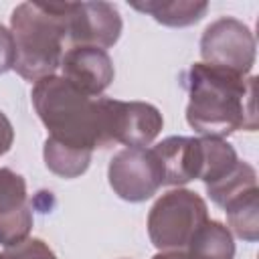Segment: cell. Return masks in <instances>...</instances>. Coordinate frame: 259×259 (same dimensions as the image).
Masks as SVG:
<instances>
[{
	"instance_id": "9a60e30c",
	"label": "cell",
	"mask_w": 259,
	"mask_h": 259,
	"mask_svg": "<svg viewBox=\"0 0 259 259\" xmlns=\"http://www.w3.org/2000/svg\"><path fill=\"white\" fill-rule=\"evenodd\" d=\"M91 156H93L91 150L73 148L53 138H47L42 144L45 166L61 178H79L81 174H85L91 164Z\"/></svg>"
},
{
	"instance_id": "d6986e66",
	"label": "cell",
	"mask_w": 259,
	"mask_h": 259,
	"mask_svg": "<svg viewBox=\"0 0 259 259\" xmlns=\"http://www.w3.org/2000/svg\"><path fill=\"white\" fill-rule=\"evenodd\" d=\"M14 67V38L10 28L0 24V75Z\"/></svg>"
},
{
	"instance_id": "4fadbf2b",
	"label": "cell",
	"mask_w": 259,
	"mask_h": 259,
	"mask_svg": "<svg viewBox=\"0 0 259 259\" xmlns=\"http://www.w3.org/2000/svg\"><path fill=\"white\" fill-rule=\"evenodd\" d=\"M192 259H233L235 239L229 227L219 221H206L186 245Z\"/></svg>"
},
{
	"instance_id": "ac0fdd59",
	"label": "cell",
	"mask_w": 259,
	"mask_h": 259,
	"mask_svg": "<svg viewBox=\"0 0 259 259\" xmlns=\"http://www.w3.org/2000/svg\"><path fill=\"white\" fill-rule=\"evenodd\" d=\"M2 255L4 259H57L53 249L42 239H34V237H28L18 245L8 247Z\"/></svg>"
},
{
	"instance_id": "44dd1931",
	"label": "cell",
	"mask_w": 259,
	"mask_h": 259,
	"mask_svg": "<svg viewBox=\"0 0 259 259\" xmlns=\"http://www.w3.org/2000/svg\"><path fill=\"white\" fill-rule=\"evenodd\" d=\"M152 259H192L186 249H172V251H158Z\"/></svg>"
},
{
	"instance_id": "ba28073f",
	"label": "cell",
	"mask_w": 259,
	"mask_h": 259,
	"mask_svg": "<svg viewBox=\"0 0 259 259\" xmlns=\"http://www.w3.org/2000/svg\"><path fill=\"white\" fill-rule=\"evenodd\" d=\"M67 38L73 47L109 49L121 36V14L109 2H63Z\"/></svg>"
},
{
	"instance_id": "9c48e42d",
	"label": "cell",
	"mask_w": 259,
	"mask_h": 259,
	"mask_svg": "<svg viewBox=\"0 0 259 259\" xmlns=\"http://www.w3.org/2000/svg\"><path fill=\"white\" fill-rule=\"evenodd\" d=\"M32 231V208L26 180L10 168H0V245L14 247Z\"/></svg>"
},
{
	"instance_id": "2e32d148",
	"label": "cell",
	"mask_w": 259,
	"mask_h": 259,
	"mask_svg": "<svg viewBox=\"0 0 259 259\" xmlns=\"http://www.w3.org/2000/svg\"><path fill=\"white\" fill-rule=\"evenodd\" d=\"M200 148H202V164H200L198 180H202L204 186H210L223 180L239 164V156L235 148L223 138L200 136Z\"/></svg>"
},
{
	"instance_id": "7c38bea8",
	"label": "cell",
	"mask_w": 259,
	"mask_h": 259,
	"mask_svg": "<svg viewBox=\"0 0 259 259\" xmlns=\"http://www.w3.org/2000/svg\"><path fill=\"white\" fill-rule=\"evenodd\" d=\"M130 6L138 12L150 14L156 22L172 28L196 24L208 10V4L200 0H150L130 2Z\"/></svg>"
},
{
	"instance_id": "8992f818",
	"label": "cell",
	"mask_w": 259,
	"mask_h": 259,
	"mask_svg": "<svg viewBox=\"0 0 259 259\" xmlns=\"http://www.w3.org/2000/svg\"><path fill=\"white\" fill-rule=\"evenodd\" d=\"M107 180L121 200L144 202L164 186V172L152 148H123L109 160Z\"/></svg>"
},
{
	"instance_id": "ffe728a7",
	"label": "cell",
	"mask_w": 259,
	"mask_h": 259,
	"mask_svg": "<svg viewBox=\"0 0 259 259\" xmlns=\"http://www.w3.org/2000/svg\"><path fill=\"white\" fill-rule=\"evenodd\" d=\"M14 144V127L4 111H0V156H4Z\"/></svg>"
},
{
	"instance_id": "30bf717a",
	"label": "cell",
	"mask_w": 259,
	"mask_h": 259,
	"mask_svg": "<svg viewBox=\"0 0 259 259\" xmlns=\"http://www.w3.org/2000/svg\"><path fill=\"white\" fill-rule=\"evenodd\" d=\"M61 71V77L93 99L99 97L115 77L111 57L97 47H71L63 53Z\"/></svg>"
},
{
	"instance_id": "e0dca14e",
	"label": "cell",
	"mask_w": 259,
	"mask_h": 259,
	"mask_svg": "<svg viewBox=\"0 0 259 259\" xmlns=\"http://www.w3.org/2000/svg\"><path fill=\"white\" fill-rule=\"evenodd\" d=\"M257 186V172L255 168L245 162V160H239V164L235 166V170L231 174H227L223 180L210 184V186H204L206 188V194L208 198L217 204V206H225L229 200H233L235 196L251 190Z\"/></svg>"
},
{
	"instance_id": "8fae6325",
	"label": "cell",
	"mask_w": 259,
	"mask_h": 259,
	"mask_svg": "<svg viewBox=\"0 0 259 259\" xmlns=\"http://www.w3.org/2000/svg\"><path fill=\"white\" fill-rule=\"evenodd\" d=\"M152 152L156 154L162 172L164 186H182L190 180H198L200 164H202V148L200 138L188 136H170L158 142Z\"/></svg>"
},
{
	"instance_id": "7a4b0ae2",
	"label": "cell",
	"mask_w": 259,
	"mask_h": 259,
	"mask_svg": "<svg viewBox=\"0 0 259 259\" xmlns=\"http://www.w3.org/2000/svg\"><path fill=\"white\" fill-rule=\"evenodd\" d=\"M32 107L49 132V138L83 150L107 148L101 97H89L65 77L38 79L30 91Z\"/></svg>"
},
{
	"instance_id": "5b68a950",
	"label": "cell",
	"mask_w": 259,
	"mask_h": 259,
	"mask_svg": "<svg viewBox=\"0 0 259 259\" xmlns=\"http://www.w3.org/2000/svg\"><path fill=\"white\" fill-rule=\"evenodd\" d=\"M200 57L206 65L249 77L255 65V36L239 18L221 16L204 28L200 36Z\"/></svg>"
},
{
	"instance_id": "5bb4252c",
	"label": "cell",
	"mask_w": 259,
	"mask_h": 259,
	"mask_svg": "<svg viewBox=\"0 0 259 259\" xmlns=\"http://www.w3.org/2000/svg\"><path fill=\"white\" fill-rule=\"evenodd\" d=\"M229 231L247 243H255L259 239V188H251L225 206Z\"/></svg>"
},
{
	"instance_id": "277c9868",
	"label": "cell",
	"mask_w": 259,
	"mask_h": 259,
	"mask_svg": "<svg viewBox=\"0 0 259 259\" xmlns=\"http://www.w3.org/2000/svg\"><path fill=\"white\" fill-rule=\"evenodd\" d=\"M208 221V208L200 194L174 188L162 194L148 212V237L158 251L186 249L192 235Z\"/></svg>"
},
{
	"instance_id": "6da1fadb",
	"label": "cell",
	"mask_w": 259,
	"mask_h": 259,
	"mask_svg": "<svg viewBox=\"0 0 259 259\" xmlns=\"http://www.w3.org/2000/svg\"><path fill=\"white\" fill-rule=\"evenodd\" d=\"M188 91L186 121L202 138H227L237 130L255 132L257 77L237 75L223 67L194 63L182 75Z\"/></svg>"
},
{
	"instance_id": "7402d4cb",
	"label": "cell",
	"mask_w": 259,
	"mask_h": 259,
	"mask_svg": "<svg viewBox=\"0 0 259 259\" xmlns=\"http://www.w3.org/2000/svg\"><path fill=\"white\" fill-rule=\"evenodd\" d=\"M0 259H4V255H2V253H0Z\"/></svg>"
},
{
	"instance_id": "52a82bcc",
	"label": "cell",
	"mask_w": 259,
	"mask_h": 259,
	"mask_svg": "<svg viewBox=\"0 0 259 259\" xmlns=\"http://www.w3.org/2000/svg\"><path fill=\"white\" fill-rule=\"evenodd\" d=\"M101 105L105 117L107 148L113 144H123L127 148H146L162 132L164 117L152 103L101 97Z\"/></svg>"
},
{
	"instance_id": "3957f363",
	"label": "cell",
	"mask_w": 259,
	"mask_h": 259,
	"mask_svg": "<svg viewBox=\"0 0 259 259\" xmlns=\"http://www.w3.org/2000/svg\"><path fill=\"white\" fill-rule=\"evenodd\" d=\"M14 38V71L36 83L55 75L63 59L67 22L63 2H22L10 14Z\"/></svg>"
}]
</instances>
